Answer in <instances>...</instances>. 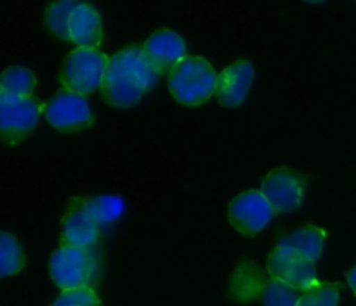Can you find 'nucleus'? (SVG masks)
Returning <instances> with one entry per match:
<instances>
[{
	"mask_svg": "<svg viewBox=\"0 0 356 306\" xmlns=\"http://www.w3.org/2000/svg\"><path fill=\"white\" fill-rule=\"evenodd\" d=\"M160 72L145 47H127L111 56L103 80V94L115 106H134L159 83Z\"/></svg>",
	"mask_w": 356,
	"mask_h": 306,
	"instance_id": "obj_1",
	"label": "nucleus"
},
{
	"mask_svg": "<svg viewBox=\"0 0 356 306\" xmlns=\"http://www.w3.org/2000/svg\"><path fill=\"white\" fill-rule=\"evenodd\" d=\"M219 75L207 59L200 56L184 58L169 75V89L176 101L198 106L218 90Z\"/></svg>",
	"mask_w": 356,
	"mask_h": 306,
	"instance_id": "obj_2",
	"label": "nucleus"
},
{
	"mask_svg": "<svg viewBox=\"0 0 356 306\" xmlns=\"http://www.w3.org/2000/svg\"><path fill=\"white\" fill-rule=\"evenodd\" d=\"M233 294L238 299L257 298L263 306H298V289L285 284L280 278L271 277L264 280L259 268L254 264H242L233 278Z\"/></svg>",
	"mask_w": 356,
	"mask_h": 306,
	"instance_id": "obj_3",
	"label": "nucleus"
},
{
	"mask_svg": "<svg viewBox=\"0 0 356 306\" xmlns=\"http://www.w3.org/2000/svg\"><path fill=\"white\" fill-rule=\"evenodd\" d=\"M49 271L63 291L76 287H92L97 282V257L90 249L61 245L51 256Z\"/></svg>",
	"mask_w": 356,
	"mask_h": 306,
	"instance_id": "obj_4",
	"label": "nucleus"
},
{
	"mask_svg": "<svg viewBox=\"0 0 356 306\" xmlns=\"http://www.w3.org/2000/svg\"><path fill=\"white\" fill-rule=\"evenodd\" d=\"M110 59L97 49L79 47L68 54L63 68V86L79 94H89L103 87Z\"/></svg>",
	"mask_w": 356,
	"mask_h": 306,
	"instance_id": "obj_5",
	"label": "nucleus"
},
{
	"mask_svg": "<svg viewBox=\"0 0 356 306\" xmlns=\"http://www.w3.org/2000/svg\"><path fill=\"white\" fill-rule=\"evenodd\" d=\"M42 106L33 97L0 92V132L3 141L14 145L37 127Z\"/></svg>",
	"mask_w": 356,
	"mask_h": 306,
	"instance_id": "obj_6",
	"label": "nucleus"
},
{
	"mask_svg": "<svg viewBox=\"0 0 356 306\" xmlns=\"http://www.w3.org/2000/svg\"><path fill=\"white\" fill-rule=\"evenodd\" d=\"M49 124L58 131H82L94 122L92 110L83 94L63 90L42 106Z\"/></svg>",
	"mask_w": 356,
	"mask_h": 306,
	"instance_id": "obj_7",
	"label": "nucleus"
},
{
	"mask_svg": "<svg viewBox=\"0 0 356 306\" xmlns=\"http://www.w3.org/2000/svg\"><path fill=\"white\" fill-rule=\"evenodd\" d=\"M261 191L273 205L275 212H291L301 207L305 200L306 177L298 170L280 167L268 174L261 184Z\"/></svg>",
	"mask_w": 356,
	"mask_h": 306,
	"instance_id": "obj_8",
	"label": "nucleus"
},
{
	"mask_svg": "<svg viewBox=\"0 0 356 306\" xmlns=\"http://www.w3.org/2000/svg\"><path fill=\"white\" fill-rule=\"evenodd\" d=\"M266 270L268 275L280 278L285 284L292 285V287L302 292L320 284L313 261L306 259V257L280 245L271 250L270 257H268Z\"/></svg>",
	"mask_w": 356,
	"mask_h": 306,
	"instance_id": "obj_9",
	"label": "nucleus"
},
{
	"mask_svg": "<svg viewBox=\"0 0 356 306\" xmlns=\"http://www.w3.org/2000/svg\"><path fill=\"white\" fill-rule=\"evenodd\" d=\"M228 216L232 225L243 235H257L271 223L275 209L263 191H245L233 198Z\"/></svg>",
	"mask_w": 356,
	"mask_h": 306,
	"instance_id": "obj_10",
	"label": "nucleus"
},
{
	"mask_svg": "<svg viewBox=\"0 0 356 306\" xmlns=\"http://www.w3.org/2000/svg\"><path fill=\"white\" fill-rule=\"evenodd\" d=\"M97 235H99V225L87 209V200L73 198L63 219L61 243L90 249L97 242Z\"/></svg>",
	"mask_w": 356,
	"mask_h": 306,
	"instance_id": "obj_11",
	"label": "nucleus"
},
{
	"mask_svg": "<svg viewBox=\"0 0 356 306\" xmlns=\"http://www.w3.org/2000/svg\"><path fill=\"white\" fill-rule=\"evenodd\" d=\"M254 82V65L250 61H236L219 73L218 94L222 106L235 108L245 101Z\"/></svg>",
	"mask_w": 356,
	"mask_h": 306,
	"instance_id": "obj_12",
	"label": "nucleus"
},
{
	"mask_svg": "<svg viewBox=\"0 0 356 306\" xmlns=\"http://www.w3.org/2000/svg\"><path fill=\"white\" fill-rule=\"evenodd\" d=\"M146 54L152 58L160 72H172L186 56V44L172 30L155 31L145 44Z\"/></svg>",
	"mask_w": 356,
	"mask_h": 306,
	"instance_id": "obj_13",
	"label": "nucleus"
},
{
	"mask_svg": "<svg viewBox=\"0 0 356 306\" xmlns=\"http://www.w3.org/2000/svg\"><path fill=\"white\" fill-rule=\"evenodd\" d=\"M70 40L79 47L96 49L103 40V23L101 16L90 3L79 2L70 17Z\"/></svg>",
	"mask_w": 356,
	"mask_h": 306,
	"instance_id": "obj_14",
	"label": "nucleus"
},
{
	"mask_svg": "<svg viewBox=\"0 0 356 306\" xmlns=\"http://www.w3.org/2000/svg\"><path fill=\"white\" fill-rule=\"evenodd\" d=\"M277 245L285 247V249L292 250V252L299 254V256L315 263L316 259H320L323 252L325 233L320 228H316V226H305V228H299L285 235Z\"/></svg>",
	"mask_w": 356,
	"mask_h": 306,
	"instance_id": "obj_15",
	"label": "nucleus"
},
{
	"mask_svg": "<svg viewBox=\"0 0 356 306\" xmlns=\"http://www.w3.org/2000/svg\"><path fill=\"white\" fill-rule=\"evenodd\" d=\"M0 89L3 94L31 97L35 90V75L24 66H9L2 73Z\"/></svg>",
	"mask_w": 356,
	"mask_h": 306,
	"instance_id": "obj_16",
	"label": "nucleus"
},
{
	"mask_svg": "<svg viewBox=\"0 0 356 306\" xmlns=\"http://www.w3.org/2000/svg\"><path fill=\"white\" fill-rule=\"evenodd\" d=\"M87 209L97 221V225L104 226L115 223L124 214L125 202L118 195H101V197H94L87 200Z\"/></svg>",
	"mask_w": 356,
	"mask_h": 306,
	"instance_id": "obj_17",
	"label": "nucleus"
},
{
	"mask_svg": "<svg viewBox=\"0 0 356 306\" xmlns=\"http://www.w3.org/2000/svg\"><path fill=\"white\" fill-rule=\"evenodd\" d=\"M76 6H79V0H56L49 6L45 13V23L56 37L70 40V17Z\"/></svg>",
	"mask_w": 356,
	"mask_h": 306,
	"instance_id": "obj_18",
	"label": "nucleus"
},
{
	"mask_svg": "<svg viewBox=\"0 0 356 306\" xmlns=\"http://www.w3.org/2000/svg\"><path fill=\"white\" fill-rule=\"evenodd\" d=\"M26 259L21 250L19 243L10 233H0V275L2 277H10L21 271Z\"/></svg>",
	"mask_w": 356,
	"mask_h": 306,
	"instance_id": "obj_19",
	"label": "nucleus"
},
{
	"mask_svg": "<svg viewBox=\"0 0 356 306\" xmlns=\"http://www.w3.org/2000/svg\"><path fill=\"white\" fill-rule=\"evenodd\" d=\"M339 292V284H316L302 292L298 306H337Z\"/></svg>",
	"mask_w": 356,
	"mask_h": 306,
	"instance_id": "obj_20",
	"label": "nucleus"
},
{
	"mask_svg": "<svg viewBox=\"0 0 356 306\" xmlns=\"http://www.w3.org/2000/svg\"><path fill=\"white\" fill-rule=\"evenodd\" d=\"M99 303L92 287H76L63 291L51 306H99Z\"/></svg>",
	"mask_w": 356,
	"mask_h": 306,
	"instance_id": "obj_21",
	"label": "nucleus"
},
{
	"mask_svg": "<svg viewBox=\"0 0 356 306\" xmlns=\"http://www.w3.org/2000/svg\"><path fill=\"white\" fill-rule=\"evenodd\" d=\"M348 284H350L351 291H353L356 294V266L351 268L350 273H348Z\"/></svg>",
	"mask_w": 356,
	"mask_h": 306,
	"instance_id": "obj_22",
	"label": "nucleus"
},
{
	"mask_svg": "<svg viewBox=\"0 0 356 306\" xmlns=\"http://www.w3.org/2000/svg\"><path fill=\"white\" fill-rule=\"evenodd\" d=\"M306 2H309V3H320V2H323V0H306Z\"/></svg>",
	"mask_w": 356,
	"mask_h": 306,
	"instance_id": "obj_23",
	"label": "nucleus"
}]
</instances>
